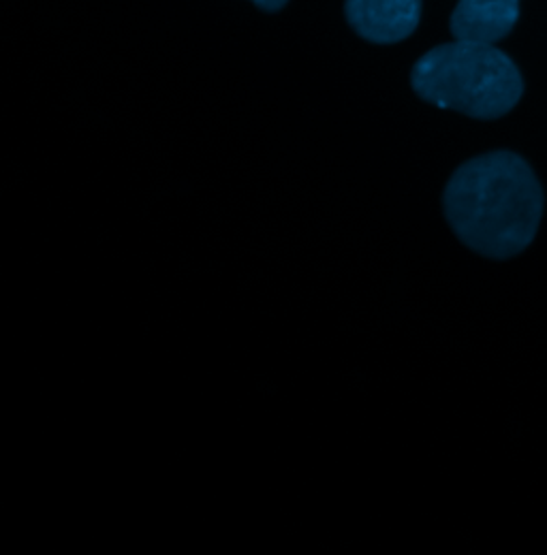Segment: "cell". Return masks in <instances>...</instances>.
I'll return each mask as SVG.
<instances>
[{"instance_id": "6da1fadb", "label": "cell", "mask_w": 547, "mask_h": 555, "mask_svg": "<svg viewBox=\"0 0 547 555\" xmlns=\"http://www.w3.org/2000/svg\"><path fill=\"white\" fill-rule=\"evenodd\" d=\"M441 202L449 229L469 250L505 261L533 244L546 197L526 158L494 150L462 163Z\"/></svg>"}, {"instance_id": "7a4b0ae2", "label": "cell", "mask_w": 547, "mask_h": 555, "mask_svg": "<svg viewBox=\"0 0 547 555\" xmlns=\"http://www.w3.org/2000/svg\"><path fill=\"white\" fill-rule=\"evenodd\" d=\"M412 92L475 120L507 116L524 94L516 63L492 43L456 39L423 54L410 70Z\"/></svg>"}, {"instance_id": "3957f363", "label": "cell", "mask_w": 547, "mask_h": 555, "mask_svg": "<svg viewBox=\"0 0 547 555\" xmlns=\"http://www.w3.org/2000/svg\"><path fill=\"white\" fill-rule=\"evenodd\" d=\"M344 15L361 39L390 46L415 33L421 17V0H346Z\"/></svg>"}, {"instance_id": "277c9868", "label": "cell", "mask_w": 547, "mask_h": 555, "mask_svg": "<svg viewBox=\"0 0 547 555\" xmlns=\"http://www.w3.org/2000/svg\"><path fill=\"white\" fill-rule=\"evenodd\" d=\"M520 17V0H458L449 28L456 39L496 43Z\"/></svg>"}, {"instance_id": "5b68a950", "label": "cell", "mask_w": 547, "mask_h": 555, "mask_svg": "<svg viewBox=\"0 0 547 555\" xmlns=\"http://www.w3.org/2000/svg\"><path fill=\"white\" fill-rule=\"evenodd\" d=\"M251 2H255L262 11H266V13H276V11H280L289 0H251Z\"/></svg>"}]
</instances>
